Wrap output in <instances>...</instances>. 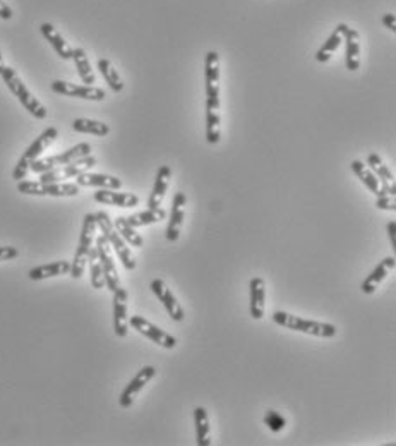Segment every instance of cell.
Instances as JSON below:
<instances>
[{
    "label": "cell",
    "instance_id": "cell-1",
    "mask_svg": "<svg viewBox=\"0 0 396 446\" xmlns=\"http://www.w3.org/2000/svg\"><path fill=\"white\" fill-rule=\"evenodd\" d=\"M271 318L276 325L283 326V328L287 330H291V332H300L318 338H334L338 334V328L334 325L314 321V319H305L285 311H275Z\"/></svg>",
    "mask_w": 396,
    "mask_h": 446
},
{
    "label": "cell",
    "instance_id": "cell-2",
    "mask_svg": "<svg viewBox=\"0 0 396 446\" xmlns=\"http://www.w3.org/2000/svg\"><path fill=\"white\" fill-rule=\"evenodd\" d=\"M95 218H96V226L102 230V233L105 235V239L108 240L111 249L117 253L118 260L122 261L124 268L129 269V271L136 269L134 254H132L129 244L125 242V240L120 237V233L117 232V229L114 226V222L110 220L108 213H105V211H98V213H95Z\"/></svg>",
    "mask_w": 396,
    "mask_h": 446
},
{
    "label": "cell",
    "instance_id": "cell-3",
    "mask_svg": "<svg viewBox=\"0 0 396 446\" xmlns=\"http://www.w3.org/2000/svg\"><path fill=\"white\" fill-rule=\"evenodd\" d=\"M2 79L3 82L7 84V88L10 89V93H12L14 96H16L17 100L21 102V105L24 107L28 112H30L31 115H33L35 118H38V121H43V118H46V109L42 105V103L38 102V100L35 98L33 93L30 91V89L26 88V84H24L23 81L19 79V75L16 74V71L10 69V67H3L2 71Z\"/></svg>",
    "mask_w": 396,
    "mask_h": 446
},
{
    "label": "cell",
    "instance_id": "cell-4",
    "mask_svg": "<svg viewBox=\"0 0 396 446\" xmlns=\"http://www.w3.org/2000/svg\"><path fill=\"white\" fill-rule=\"evenodd\" d=\"M57 138H59V131H57V127L45 129V131H43L42 134H39L38 138H36L35 141L28 146V150L24 151V154L19 158V161L16 163V167H14V170H12L14 181L19 182V181H23V179H26V175L30 174L31 161H35L36 158L42 157L43 151L48 148V146L52 145Z\"/></svg>",
    "mask_w": 396,
    "mask_h": 446
},
{
    "label": "cell",
    "instance_id": "cell-5",
    "mask_svg": "<svg viewBox=\"0 0 396 446\" xmlns=\"http://www.w3.org/2000/svg\"><path fill=\"white\" fill-rule=\"evenodd\" d=\"M95 237H96V218L95 215L88 213L84 215V220H82V230H81V237H79L78 249H75L74 260L71 262L69 273L72 278H81L82 273H84L89 249L93 247Z\"/></svg>",
    "mask_w": 396,
    "mask_h": 446
},
{
    "label": "cell",
    "instance_id": "cell-6",
    "mask_svg": "<svg viewBox=\"0 0 396 446\" xmlns=\"http://www.w3.org/2000/svg\"><path fill=\"white\" fill-rule=\"evenodd\" d=\"M91 154V145L89 143H79V145L72 146L67 151L59 154H53V157L48 158H36L35 161H31L30 172H35V174H45V172L52 170V168L60 167V165H67L71 161L79 160V158H84Z\"/></svg>",
    "mask_w": 396,
    "mask_h": 446
},
{
    "label": "cell",
    "instance_id": "cell-7",
    "mask_svg": "<svg viewBox=\"0 0 396 446\" xmlns=\"http://www.w3.org/2000/svg\"><path fill=\"white\" fill-rule=\"evenodd\" d=\"M96 163H98V160L95 157H91V154H88V157L79 158V160L71 161L67 165H60V167L52 168V170L45 172V174H39V182L52 184V182H62L66 179H75L78 175L91 170Z\"/></svg>",
    "mask_w": 396,
    "mask_h": 446
},
{
    "label": "cell",
    "instance_id": "cell-8",
    "mask_svg": "<svg viewBox=\"0 0 396 446\" xmlns=\"http://www.w3.org/2000/svg\"><path fill=\"white\" fill-rule=\"evenodd\" d=\"M78 184H64V182H33V181H19L17 182V190L30 196H53V197H72L79 194Z\"/></svg>",
    "mask_w": 396,
    "mask_h": 446
},
{
    "label": "cell",
    "instance_id": "cell-9",
    "mask_svg": "<svg viewBox=\"0 0 396 446\" xmlns=\"http://www.w3.org/2000/svg\"><path fill=\"white\" fill-rule=\"evenodd\" d=\"M95 247H96V253H98L100 262H102L103 276H105V285L108 287V290L114 294L115 290L120 289L122 285H120V278H118L117 266H115L114 256H111V247L103 233L95 239Z\"/></svg>",
    "mask_w": 396,
    "mask_h": 446
},
{
    "label": "cell",
    "instance_id": "cell-10",
    "mask_svg": "<svg viewBox=\"0 0 396 446\" xmlns=\"http://www.w3.org/2000/svg\"><path fill=\"white\" fill-rule=\"evenodd\" d=\"M129 325H131L138 333H141L146 338H150L153 344L160 345V347H163V348L177 347V338L172 337L170 333L163 332L161 328H158L156 325H153L151 321L144 319L143 316H132V318L129 319Z\"/></svg>",
    "mask_w": 396,
    "mask_h": 446
},
{
    "label": "cell",
    "instance_id": "cell-11",
    "mask_svg": "<svg viewBox=\"0 0 396 446\" xmlns=\"http://www.w3.org/2000/svg\"><path fill=\"white\" fill-rule=\"evenodd\" d=\"M52 91L59 93L62 96H71V98L89 100V102H102L107 96L102 88H95V86L88 84H74V82L67 81H53Z\"/></svg>",
    "mask_w": 396,
    "mask_h": 446
},
{
    "label": "cell",
    "instance_id": "cell-12",
    "mask_svg": "<svg viewBox=\"0 0 396 446\" xmlns=\"http://www.w3.org/2000/svg\"><path fill=\"white\" fill-rule=\"evenodd\" d=\"M156 368L154 366H144V368L136 374L134 377L131 380V383L124 388V391L118 397V404H120L122 409H129L132 404H134L136 397L144 390L147 383L156 376Z\"/></svg>",
    "mask_w": 396,
    "mask_h": 446
},
{
    "label": "cell",
    "instance_id": "cell-13",
    "mask_svg": "<svg viewBox=\"0 0 396 446\" xmlns=\"http://www.w3.org/2000/svg\"><path fill=\"white\" fill-rule=\"evenodd\" d=\"M151 292L154 294V296L158 297V301L163 304V307L167 309L168 316H170L174 321H183V309L182 305L179 304L177 297L172 294V290L168 289L167 283L163 282L161 278H154L153 282H151Z\"/></svg>",
    "mask_w": 396,
    "mask_h": 446
},
{
    "label": "cell",
    "instance_id": "cell-14",
    "mask_svg": "<svg viewBox=\"0 0 396 446\" xmlns=\"http://www.w3.org/2000/svg\"><path fill=\"white\" fill-rule=\"evenodd\" d=\"M129 294L124 287L114 292V332L118 338H125L129 333V316H127Z\"/></svg>",
    "mask_w": 396,
    "mask_h": 446
},
{
    "label": "cell",
    "instance_id": "cell-15",
    "mask_svg": "<svg viewBox=\"0 0 396 446\" xmlns=\"http://www.w3.org/2000/svg\"><path fill=\"white\" fill-rule=\"evenodd\" d=\"M395 266H396L395 256L384 258V260L381 261L372 271H370V275L362 282V285H360L362 294H366V296H372V294L377 290V287H379L381 283L388 278V275L393 271Z\"/></svg>",
    "mask_w": 396,
    "mask_h": 446
},
{
    "label": "cell",
    "instance_id": "cell-16",
    "mask_svg": "<svg viewBox=\"0 0 396 446\" xmlns=\"http://www.w3.org/2000/svg\"><path fill=\"white\" fill-rule=\"evenodd\" d=\"M367 165L372 167V170L376 172V177L379 179V193L377 194H390V196H396V184H395V175L391 172V168L388 165L383 163L381 157L377 153H370L367 157Z\"/></svg>",
    "mask_w": 396,
    "mask_h": 446
},
{
    "label": "cell",
    "instance_id": "cell-17",
    "mask_svg": "<svg viewBox=\"0 0 396 446\" xmlns=\"http://www.w3.org/2000/svg\"><path fill=\"white\" fill-rule=\"evenodd\" d=\"M222 136V112H219V96L206 98V141L218 145Z\"/></svg>",
    "mask_w": 396,
    "mask_h": 446
},
{
    "label": "cell",
    "instance_id": "cell-18",
    "mask_svg": "<svg viewBox=\"0 0 396 446\" xmlns=\"http://www.w3.org/2000/svg\"><path fill=\"white\" fill-rule=\"evenodd\" d=\"M186 204L187 197L183 193H177L174 197V204H172V215L167 225V240L168 242H177L180 237V230H182L183 218H186Z\"/></svg>",
    "mask_w": 396,
    "mask_h": 446
},
{
    "label": "cell",
    "instance_id": "cell-19",
    "mask_svg": "<svg viewBox=\"0 0 396 446\" xmlns=\"http://www.w3.org/2000/svg\"><path fill=\"white\" fill-rule=\"evenodd\" d=\"M96 203L118 208H132L139 204V197L132 193H117V189H100L93 194Z\"/></svg>",
    "mask_w": 396,
    "mask_h": 446
},
{
    "label": "cell",
    "instance_id": "cell-20",
    "mask_svg": "<svg viewBox=\"0 0 396 446\" xmlns=\"http://www.w3.org/2000/svg\"><path fill=\"white\" fill-rule=\"evenodd\" d=\"M249 312L252 319H262L266 307V283L261 276H254L249 283Z\"/></svg>",
    "mask_w": 396,
    "mask_h": 446
},
{
    "label": "cell",
    "instance_id": "cell-21",
    "mask_svg": "<svg viewBox=\"0 0 396 446\" xmlns=\"http://www.w3.org/2000/svg\"><path fill=\"white\" fill-rule=\"evenodd\" d=\"M172 181V168L168 165H163V167L158 168L156 179H154L153 190L150 194V199H147V208L154 210V208H160L161 203L165 199V194H167L168 186H170Z\"/></svg>",
    "mask_w": 396,
    "mask_h": 446
},
{
    "label": "cell",
    "instance_id": "cell-22",
    "mask_svg": "<svg viewBox=\"0 0 396 446\" xmlns=\"http://www.w3.org/2000/svg\"><path fill=\"white\" fill-rule=\"evenodd\" d=\"M343 39L345 46H347V50H345V66H347L348 71L354 73L360 66V37L357 31L347 26Z\"/></svg>",
    "mask_w": 396,
    "mask_h": 446
},
{
    "label": "cell",
    "instance_id": "cell-23",
    "mask_svg": "<svg viewBox=\"0 0 396 446\" xmlns=\"http://www.w3.org/2000/svg\"><path fill=\"white\" fill-rule=\"evenodd\" d=\"M75 184L79 187H100V189H120L122 181L114 177V175L105 174H91V172H84V174L75 177Z\"/></svg>",
    "mask_w": 396,
    "mask_h": 446
},
{
    "label": "cell",
    "instance_id": "cell-24",
    "mask_svg": "<svg viewBox=\"0 0 396 446\" xmlns=\"http://www.w3.org/2000/svg\"><path fill=\"white\" fill-rule=\"evenodd\" d=\"M219 96V57L218 53H206V98Z\"/></svg>",
    "mask_w": 396,
    "mask_h": 446
},
{
    "label": "cell",
    "instance_id": "cell-25",
    "mask_svg": "<svg viewBox=\"0 0 396 446\" xmlns=\"http://www.w3.org/2000/svg\"><path fill=\"white\" fill-rule=\"evenodd\" d=\"M39 31H42L43 38H45L50 45H52V48L55 50L57 55H59L60 59H64V60L72 59V48L69 45H67V42L62 38V35H60L59 31L52 26V24L43 23L42 26H39Z\"/></svg>",
    "mask_w": 396,
    "mask_h": 446
},
{
    "label": "cell",
    "instance_id": "cell-26",
    "mask_svg": "<svg viewBox=\"0 0 396 446\" xmlns=\"http://www.w3.org/2000/svg\"><path fill=\"white\" fill-rule=\"evenodd\" d=\"M71 271V262L69 261H53L48 262V265H42L36 266V268L30 269L28 273V278L35 280H46V278H53V276H60V275H67Z\"/></svg>",
    "mask_w": 396,
    "mask_h": 446
},
{
    "label": "cell",
    "instance_id": "cell-27",
    "mask_svg": "<svg viewBox=\"0 0 396 446\" xmlns=\"http://www.w3.org/2000/svg\"><path fill=\"white\" fill-rule=\"evenodd\" d=\"M345 30H347V24H338V26L334 28L331 37L323 43V46L318 50V53H316V60H318V62L324 64L333 57V53L336 52L338 46H340L341 42H343Z\"/></svg>",
    "mask_w": 396,
    "mask_h": 446
},
{
    "label": "cell",
    "instance_id": "cell-28",
    "mask_svg": "<svg viewBox=\"0 0 396 446\" xmlns=\"http://www.w3.org/2000/svg\"><path fill=\"white\" fill-rule=\"evenodd\" d=\"M194 424H196V438L199 446H210L211 445V426L210 417L204 407L194 409Z\"/></svg>",
    "mask_w": 396,
    "mask_h": 446
},
{
    "label": "cell",
    "instance_id": "cell-29",
    "mask_svg": "<svg viewBox=\"0 0 396 446\" xmlns=\"http://www.w3.org/2000/svg\"><path fill=\"white\" fill-rule=\"evenodd\" d=\"M165 218H167V211H165L163 208H154V210L147 208L146 211H139V213L131 215V217H127L125 220H127L129 225L138 229V226L153 225V223L165 220Z\"/></svg>",
    "mask_w": 396,
    "mask_h": 446
},
{
    "label": "cell",
    "instance_id": "cell-30",
    "mask_svg": "<svg viewBox=\"0 0 396 446\" xmlns=\"http://www.w3.org/2000/svg\"><path fill=\"white\" fill-rule=\"evenodd\" d=\"M72 60L75 64V69H78L79 78L82 79V82H86L88 86H93V82L96 81L95 73L91 69V64H89L88 55L82 48H72Z\"/></svg>",
    "mask_w": 396,
    "mask_h": 446
},
{
    "label": "cell",
    "instance_id": "cell-31",
    "mask_svg": "<svg viewBox=\"0 0 396 446\" xmlns=\"http://www.w3.org/2000/svg\"><path fill=\"white\" fill-rule=\"evenodd\" d=\"M352 170H354V174L360 179V182H362V184L366 186L370 193H374L377 196V193H379V187H381L379 179H377L376 174H374V172L367 167V163H363V161H360V160H354L352 161Z\"/></svg>",
    "mask_w": 396,
    "mask_h": 446
},
{
    "label": "cell",
    "instance_id": "cell-32",
    "mask_svg": "<svg viewBox=\"0 0 396 446\" xmlns=\"http://www.w3.org/2000/svg\"><path fill=\"white\" fill-rule=\"evenodd\" d=\"M72 129L75 132H81V134H93L98 136V138H103L110 132V127L105 122H98V121H91V118H75L72 122Z\"/></svg>",
    "mask_w": 396,
    "mask_h": 446
},
{
    "label": "cell",
    "instance_id": "cell-33",
    "mask_svg": "<svg viewBox=\"0 0 396 446\" xmlns=\"http://www.w3.org/2000/svg\"><path fill=\"white\" fill-rule=\"evenodd\" d=\"M114 226L117 229V232L120 233L122 239L132 247H143L144 246V239L141 237V233H138V230L134 226H131L125 220L124 217H118L114 220Z\"/></svg>",
    "mask_w": 396,
    "mask_h": 446
},
{
    "label": "cell",
    "instance_id": "cell-34",
    "mask_svg": "<svg viewBox=\"0 0 396 446\" xmlns=\"http://www.w3.org/2000/svg\"><path fill=\"white\" fill-rule=\"evenodd\" d=\"M98 69H100V73H102L103 79L107 81V84L110 86L111 91L120 93L122 89H124V81H122V78L118 75L117 69H115L114 64H111L110 60H108V59H100L98 60Z\"/></svg>",
    "mask_w": 396,
    "mask_h": 446
},
{
    "label": "cell",
    "instance_id": "cell-35",
    "mask_svg": "<svg viewBox=\"0 0 396 446\" xmlns=\"http://www.w3.org/2000/svg\"><path fill=\"white\" fill-rule=\"evenodd\" d=\"M88 262H89V271H91V285H93V289H96V290L103 289V287H105V276H103L102 262H100L98 253H96L95 246H93L91 249H89Z\"/></svg>",
    "mask_w": 396,
    "mask_h": 446
},
{
    "label": "cell",
    "instance_id": "cell-36",
    "mask_svg": "<svg viewBox=\"0 0 396 446\" xmlns=\"http://www.w3.org/2000/svg\"><path fill=\"white\" fill-rule=\"evenodd\" d=\"M264 424L268 426L269 431H273V433H280V431L285 429L287 420L285 417H283L282 413L276 412V410H268V412L264 413Z\"/></svg>",
    "mask_w": 396,
    "mask_h": 446
},
{
    "label": "cell",
    "instance_id": "cell-37",
    "mask_svg": "<svg viewBox=\"0 0 396 446\" xmlns=\"http://www.w3.org/2000/svg\"><path fill=\"white\" fill-rule=\"evenodd\" d=\"M376 206L384 211H396V196H390V194H377Z\"/></svg>",
    "mask_w": 396,
    "mask_h": 446
},
{
    "label": "cell",
    "instance_id": "cell-38",
    "mask_svg": "<svg viewBox=\"0 0 396 446\" xmlns=\"http://www.w3.org/2000/svg\"><path fill=\"white\" fill-rule=\"evenodd\" d=\"M19 256V251L12 246H3L0 247V261H10L16 260Z\"/></svg>",
    "mask_w": 396,
    "mask_h": 446
},
{
    "label": "cell",
    "instance_id": "cell-39",
    "mask_svg": "<svg viewBox=\"0 0 396 446\" xmlns=\"http://www.w3.org/2000/svg\"><path fill=\"white\" fill-rule=\"evenodd\" d=\"M383 24L388 28V30H391V33H395L396 31V16L395 14H384Z\"/></svg>",
    "mask_w": 396,
    "mask_h": 446
},
{
    "label": "cell",
    "instance_id": "cell-40",
    "mask_svg": "<svg viewBox=\"0 0 396 446\" xmlns=\"http://www.w3.org/2000/svg\"><path fill=\"white\" fill-rule=\"evenodd\" d=\"M386 230H388V237H390V240H391V247L396 249V222L391 220L390 223H388Z\"/></svg>",
    "mask_w": 396,
    "mask_h": 446
},
{
    "label": "cell",
    "instance_id": "cell-41",
    "mask_svg": "<svg viewBox=\"0 0 396 446\" xmlns=\"http://www.w3.org/2000/svg\"><path fill=\"white\" fill-rule=\"evenodd\" d=\"M0 17L2 19H10L12 17V9L3 0H0Z\"/></svg>",
    "mask_w": 396,
    "mask_h": 446
},
{
    "label": "cell",
    "instance_id": "cell-42",
    "mask_svg": "<svg viewBox=\"0 0 396 446\" xmlns=\"http://www.w3.org/2000/svg\"><path fill=\"white\" fill-rule=\"evenodd\" d=\"M3 59H2V53H0V74H2V71H3Z\"/></svg>",
    "mask_w": 396,
    "mask_h": 446
}]
</instances>
